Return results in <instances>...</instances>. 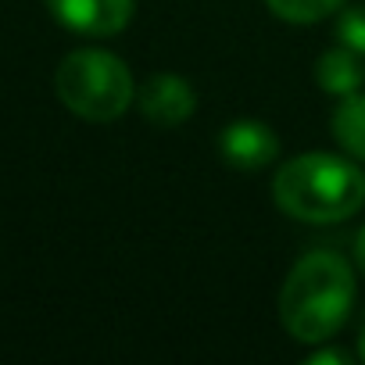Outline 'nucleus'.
Wrapping results in <instances>:
<instances>
[{
	"mask_svg": "<svg viewBox=\"0 0 365 365\" xmlns=\"http://www.w3.org/2000/svg\"><path fill=\"white\" fill-rule=\"evenodd\" d=\"M354 304V276L351 265L336 251H312L304 255L279 294V319L301 344L329 340Z\"/></svg>",
	"mask_w": 365,
	"mask_h": 365,
	"instance_id": "f257e3e1",
	"label": "nucleus"
},
{
	"mask_svg": "<svg viewBox=\"0 0 365 365\" xmlns=\"http://www.w3.org/2000/svg\"><path fill=\"white\" fill-rule=\"evenodd\" d=\"M272 197L290 219L340 222L365 205V172L336 154H301L276 172Z\"/></svg>",
	"mask_w": 365,
	"mask_h": 365,
	"instance_id": "f03ea898",
	"label": "nucleus"
},
{
	"mask_svg": "<svg viewBox=\"0 0 365 365\" xmlns=\"http://www.w3.org/2000/svg\"><path fill=\"white\" fill-rule=\"evenodd\" d=\"M54 90L61 104L86 122H111L133 104V76L108 51H76L58 65Z\"/></svg>",
	"mask_w": 365,
	"mask_h": 365,
	"instance_id": "7ed1b4c3",
	"label": "nucleus"
},
{
	"mask_svg": "<svg viewBox=\"0 0 365 365\" xmlns=\"http://www.w3.org/2000/svg\"><path fill=\"white\" fill-rule=\"evenodd\" d=\"M47 11L72 33L115 36L133 19V0H47Z\"/></svg>",
	"mask_w": 365,
	"mask_h": 365,
	"instance_id": "20e7f679",
	"label": "nucleus"
},
{
	"mask_svg": "<svg viewBox=\"0 0 365 365\" xmlns=\"http://www.w3.org/2000/svg\"><path fill=\"white\" fill-rule=\"evenodd\" d=\"M219 154L226 165H233L240 172H258L276 161L279 140L265 122H233L219 136Z\"/></svg>",
	"mask_w": 365,
	"mask_h": 365,
	"instance_id": "39448f33",
	"label": "nucleus"
},
{
	"mask_svg": "<svg viewBox=\"0 0 365 365\" xmlns=\"http://www.w3.org/2000/svg\"><path fill=\"white\" fill-rule=\"evenodd\" d=\"M194 108H197V97L182 76L158 72L140 86V111L154 125H179L194 115Z\"/></svg>",
	"mask_w": 365,
	"mask_h": 365,
	"instance_id": "423d86ee",
	"label": "nucleus"
},
{
	"mask_svg": "<svg viewBox=\"0 0 365 365\" xmlns=\"http://www.w3.org/2000/svg\"><path fill=\"white\" fill-rule=\"evenodd\" d=\"M315 79L326 93H344L351 97L361 79H365V65H361V54H354L351 47H336V51H326L319 61H315Z\"/></svg>",
	"mask_w": 365,
	"mask_h": 365,
	"instance_id": "0eeeda50",
	"label": "nucleus"
},
{
	"mask_svg": "<svg viewBox=\"0 0 365 365\" xmlns=\"http://www.w3.org/2000/svg\"><path fill=\"white\" fill-rule=\"evenodd\" d=\"M333 136H336V143L347 154H354L358 161H365V97H354L351 93L336 108V115H333Z\"/></svg>",
	"mask_w": 365,
	"mask_h": 365,
	"instance_id": "6e6552de",
	"label": "nucleus"
},
{
	"mask_svg": "<svg viewBox=\"0 0 365 365\" xmlns=\"http://www.w3.org/2000/svg\"><path fill=\"white\" fill-rule=\"evenodd\" d=\"M340 4H344V0H269V8H272L279 19L297 22V26H304V22H319V19L333 15Z\"/></svg>",
	"mask_w": 365,
	"mask_h": 365,
	"instance_id": "1a4fd4ad",
	"label": "nucleus"
},
{
	"mask_svg": "<svg viewBox=\"0 0 365 365\" xmlns=\"http://www.w3.org/2000/svg\"><path fill=\"white\" fill-rule=\"evenodd\" d=\"M336 40H340L344 47H351L354 54L365 58V8H351V11L340 15V22H336Z\"/></svg>",
	"mask_w": 365,
	"mask_h": 365,
	"instance_id": "9d476101",
	"label": "nucleus"
},
{
	"mask_svg": "<svg viewBox=\"0 0 365 365\" xmlns=\"http://www.w3.org/2000/svg\"><path fill=\"white\" fill-rule=\"evenodd\" d=\"M326 361H333V365H347L351 354H347V351H315V354H308V365H326Z\"/></svg>",
	"mask_w": 365,
	"mask_h": 365,
	"instance_id": "9b49d317",
	"label": "nucleus"
},
{
	"mask_svg": "<svg viewBox=\"0 0 365 365\" xmlns=\"http://www.w3.org/2000/svg\"><path fill=\"white\" fill-rule=\"evenodd\" d=\"M354 258H358V269L365 272V230L358 233V244H354Z\"/></svg>",
	"mask_w": 365,
	"mask_h": 365,
	"instance_id": "f8f14e48",
	"label": "nucleus"
},
{
	"mask_svg": "<svg viewBox=\"0 0 365 365\" xmlns=\"http://www.w3.org/2000/svg\"><path fill=\"white\" fill-rule=\"evenodd\" d=\"M358 358L365 361V329H361V336H358Z\"/></svg>",
	"mask_w": 365,
	"mask_h": 365,
	"instance_id": "ddd939ff",
	"label": "nucleus"
}]
</instances>
